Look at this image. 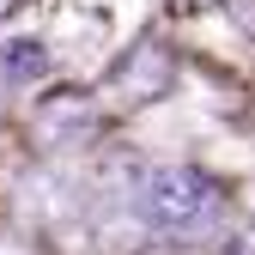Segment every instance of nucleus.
<instances>
[{
    "instance_id": "nucleus-6",
    "label": "nucleus",
    "mask_w": 255,
    "mask_h": 255,
    "mask_svg": "<svg viewBox=\"0 0 255 255\" xmlns=\"http://www.w3.org/2000/svg\"><path fill=\"white\" fill-rule=\"evenodd\" d=\"M12 6H18V0H0V18H6V12H12Z\"/></svg>"
},
{
    "instance_id": "nucleus-2",
    "label": "nucleus",
    "mask_w": 255,
    "mask_h": 255,
    "mask_svg": "<svg viewBox=\"0 0 255 255\" xmlns=\"http://www.w3.org/2000/svg\"><path fill=\"white\" fill-rule=\"evenodd\" d=\"M170 85H176V49L158 37L134 43L110 73V91L122 104H158V98H170Z\"/></svg>"
},
{
    "instance_id": "nucleus-3",
    "label": "nucleus",
    "mask_w": 255,
    "mask_h": 255,
    "mask_svg": "<svg viewBox=\"0 0 255 255\" xmlns=\"http://www.w3.org/2000/svg\"><path fill=\"white\" fill-rule=\"evenodd\" d=\"M30 128H37V140H49V146H79V140L98 134V104H91L85 91H55V98L37 104Z\"/></svg>"
},
{
    "instance_id": "nucleus-1",
    "label": "nucleus",
    "mask_w": 255,
    "mask_h": 255,
    "mask_svg": "<svg viewBox=\"0 0 255 255\" xmlns=\"http://www.w3.org/2000/svg\"><path fill=\"white\" fill-rule=\"evenodd\" d=\"M134 213L152 231L195 237V231H213L225 219V195H219L213 176L188 170V164H158V170H146L134 182Z\"/></svg>"
},
{
    "instance_id": "nucleus-4",
    "label": "nucleus",
    "mask_w": 255,
    "mask_h": 255,
    "mask_svg": "<svg viewBox=\"0 0 255 255\" xmlns=\"http://www.w3.org/2000/svg\"><path fill=\"white\" fill-rule=\"evenodd\" d=\"M43 73H49V49L43 43H30V37L0 43V79H6V85H30V79H43Z\"/></svg>"
},
{
    "instance_id": "nucleus-5",
    "label": "nucleus",
    "mask_w": 255,
    "mask_h": 255,
    "mask_svg": "<svg viewBox=\"0 0 255 255\" xmlns=\"http://www.w3.org/2000/svg\"><path fill=\"white\" fill-rule=\"evenodd\" d=\"M219 6H225V18L243 30V37H255V0H219Z\"/></svg>"
}]
</instances>
